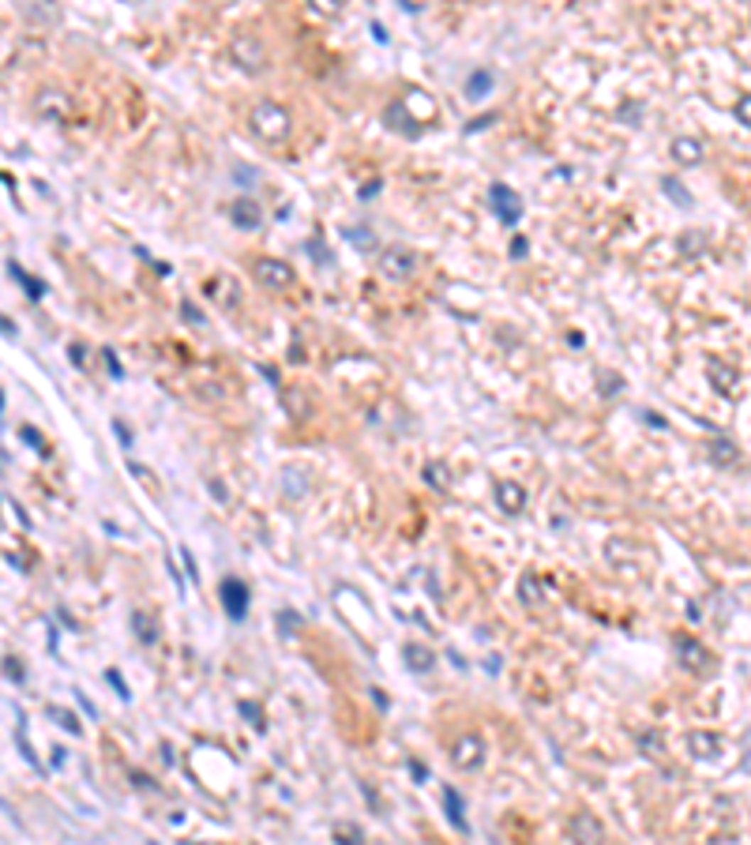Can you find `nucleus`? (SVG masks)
<instances>
[{
  "instance_id": "f257e3e1",
  "label": "nucleus",
  "mask_w": 751,
  "mask_h": 845,
  "mask_svg": "<svg viewBox=\"0 0 751 845\" xmlns=\"http://www.w3.org/2000/svg\"><path fill=\"white\" fill-rule=\"evenodd\" d=\"M252 128H256V136H263L267 143H279V139L289 136V113L282 109V105H274V102H256Z\"/></svg>"
},
{
  "instance_id": "f03ea898",
  "label": "nucleus",
  "mask_w": 751,
  "mask_h": 845,
  "mask_svg": "<svg viewBox=\"0 0 751 845\" xmlns=\"http://www.w3.org/2000/svg\"><path fill=\"white\" fill-rule=\"evenodd\" d=\"M414 267H417V256L406 244H391V248H384V256H379V271H384L391 282L410 279Z\"/></svg>"
},
{
  "instance_id": "7ed1b4c3",
  "label": "nucleus",
  "mask_w": 751,
  "mask_h": 845,
  "mask_svg": "<svg viewBox=\"0 0 751 845\" xmlns=\"http://www.w3.org/2000/svg\"><path fill=\"white\" fill-rule=\"evenodd\" d=\"M489 200H492V207H496V215H499L504 226H515V222L522 218V200H519L515 188H507V184H492Z\"/></svg>"
},
{
  "instance_id": "20e7f679",
  "label": "nucleus",
  "mask_w": 751,
  "mask_h": 845,
  "mask_svg": "<svg viewBox=\"0 0 751 845\" xmlns=\"http://www.w3.org/2000/svg\"><path fill=\"white\" fill-rule=\"evenodd\" d=\"M256 279L263 282V286H271V289H289L293 286V271H289V263H282V259H256Z\"/></svg>"
},
{
  "instance_id": "39448f33",
  "label": "nucleus",
  "mask_w": 751,
  "mask_h": 845,
  "mask_svg": "<svg viewBox=\"0 0 751 845\" xmlns=\"http://www.w3.org/2000/svg\"><path fill=\"white\" fill-rule=\"evenodd\" d=\"M222 609H226L233 620H244V613H248V586L241 583V578H226V583H222Z\"/></svg>"
},
{
  "instance_id": "423d86ee",
  "label": "nucleus",
  "mask_w": 751,
  "mask_h": 845,
  "mask_svg": "<svg viewBox=\"0 0 751 845\" xmlns=\"http://www.w3.org/2000/svg\"><path fill=\"white\" fill-rule=\"evenodd\" d=\"M229 53H233V60L241 64V68H248V72L263 64V45L256 42L252 34H237V38H233V45H229Z\"/></svg>"
},
{
  "instance_id": "0eeeda50",
  "label": "nucleus",
  "mask_w": 751,
  "mask_h": 845,
  "mask_svg": "<svg viewBox=\"0 0 751 845\" xmlns=\"http://www.w3.org/2000/svg\"><path fill=\"white\" fill-rule=\"evenodd\" d=\"M496 504L507 515H519L526 507V488L519 481H496Z\"/></svg>"
},
{
  "instance_id": "6e6552de",
  "label": "nucleus",
  "mask_w": 751,
  "mask_h": 845,
  "mask_svg": "<svg viewBox=\"0 0 751 845\" xmlns=\"http://www.w3.org/2000/svg\"><path fill=\"white\" fill-rule=\"evenodd\" d=\"M229 222H233L237 230H259V222H263L259 203H256V200H233V207H229Z\"/></svg>"
},
{
  "instance_id": "1a4fd4ad",
  "label": "nucleus",
  "mask_w": 751,
  "mask_h": 845,
  "mask_svg": "<svg viewBox=\"0 0 751 845\" xmlns=\"http://www.w3.org/2000/svg\"><path fill=\"white\" fill-rule=\"evenodd\" d=\"M676 650H680V657H684V665H688V669H695V672L710 669V654L695 639H676Z\"/></svg>"
},
{
  "instance_id": "9d476101",
  "label": "nucleus",
  "mask_w": 751,
  "mask_h": 845,
  "mask_svg": "<svg viewBox=\"0 0 751 845\" xmlns=\"http://www.w3.org/2000/svg\"><path fill=\"white\" fill-rule=\"evenodd\" d=\"M673 158L680 166H699L703 162V143L691 139V136H680V139H673Z\"/></svg>"
},
{
  "instance_id": "9b49d317",
  "label": "nucleus",
  "mask_w": 751,
  "mask_h": 845,
  "mask_svg": "<svg viewBox=\"0 0 751 845\" xmlns=\"http://www.w3.org/2000/svg\"><path fill=\"white\" fill-rule=\"evenodd\" d=\"M443 808H447V819H451V827L455 830H470V823H466V808H463V797H458V789H451V785H443Z\"/></svg>"
},
{
  "instance_id": "f8f14e48",
  "label": "nucleus",
  "mask_w": 751,
  "mask_h": 845,
  "mask_svg": "<svg viewBox=\"0 0 751 845\" xmlns=\"http://www.w3.org/2000/svg\"><path fill=\"white\" fill-rule=\"evenodd\" d=\"M688 744H691V751H695L699 759H714L718 751H721V741H718L714 733H691Z\"/></svg>"
},
{
  "instance_id": "ddd939ff",
  "label": "nucleus",
  "mask_w": 751,
  "mask_h": 845,
  "mask_svg": "<svg viewBox=\"0 0 751 845\" xmlns=\"http://www.w3.org/2000/svg\"><path fill=\"white\" fill-rule=\"evenodd\" d=\"M571 838L601 841V838H605V830H601V823L594 819V815H575V819H571Z\"/></svg>"
},
{
  "instance_id": "4468645a",
  "label": "nucleus",
  "mask_w": 751,
  "mask_h": 845,
  "mask_svg": "<svg viewBox=\"0 0 751 845\" xmlns=\"http://www.w3.org/2000/svg\"><path fill=\"white\" fill-rule=\"evenodd\" d=\"M384 117H387V124H391L394 131H406V136H421V128L410 124V113H402V102H391Z\"/></svg>"
},
{
  "instance_id": "2eb2a0df",
  "label": "nucleus",
  "mask_w": 751,
  "mask_h": 845,
  "mask_svg": "<svg viewBox=\"0 0 751 845\" xmlns=\"http://www.w3.org/2000/svg\"><path fill=\"white\" fill-rule=\"evenodd\" d=\"M455 763H458V767H477V763H481V744L473 741V736L458 741V748H455Z\"/></svg>"
},
{
  "instance_id": "dca6fc26",
  "label": "nucleus",
  "mask_w": 751,
  "mask_h": 845,
  "mask_svg": "<svg viewBox=\"0 0 751 845\" xmlns=\"http://www.w3.org/2000/svg\"><path fill=\"white\" fill-rule=\"evenodd\" d=\"M706 368H710V380L718 384L721 394H733V391H736V372H729V368L721 365V361H710Z\"/></svg>"
},
{
  "instance_id": "f3484780",
  "label": "nucleus",
  "mask_w": 751,
  "mask_h": 845,
  "mask_svg": "<svg viewBox=\"0 0 751 845\" xmlns=\"http://www.w3.org/2000/svg\"><path fill=\"white\" fill-rule=\"evenodd\" d=\"M8 274H11V279H16V282L26 289V297H31V301H38V297H42V282H34V279H31V274H26V271L19 267L16 259H8Z\"/></svg>"
},
{
  "instance_id": "a211bd4d",
  "label": "nucleus",
  "mask_w": 751,
  "mask_h": 845,
  "mask_svg": "<svg viewBox=\"0 0 751 845\" xmlns=\"http://www.w3.org/2000/svg\"><path fill=\"white\" fill-rule=\"evenodd\" d=\"M131 628L139 631V639L147 642V646H151V642H158V628H154V620H151L147 613H131Z\"/></svg>"
},
{
  "instance_id": "6ab92c4d",
  "label": "nucleus",
  "mask_w": 751,
  "mask_h": 845,
  "mask_svg": "<svg viewBox=\"0 0 751 845\" xmlns=\"http://www.w3.org/2000/svg\"><path fill=\"white\" fill-rule=\"evenodd\" d=\"M45 714H49L53 721H57L60 729H68V733H75V736L83 733V729H79V718L72 714V710H64V706H45Z\"/></svg>"
},
{
  "instance_id": "aec40b11",
  "label": "nucleus",
  "mask_w": 751,
  "mask_h": 845,
  "mask_svg": "<svg viewBox=\"0 0 751 845\" xmlns=\"http://www.w3.org/2000/svg\"><path fill=\"white\" fill-rule=\"evenodd\" d=\"M489 90H492V75H489V72H473V75H470V83H466V95H470V98H485Z\"/></svg>"
},
{
  "instance_id": "412c9836",
  "label": "nucleus",
  "mask_w": 751,
  "mask_h": 845,
  "mask_svg": "<svg viewBox=\"0 0 751 845\" xmlns=\"http://www.w3.org/2000/svg\"><path fill=\"white\" fill-rule=\"evenodd\" d=\"M661 188H665V195H669V200H676L680 207H691V203H695V200H691V192L684 188V184H676L673 177H665V181H661Z\"/></svg>"
},
{
  "instance_id": "4be33fe9",
  "label": "nucleus",
  "mask_w": 751,
  "mask_h": 845,
  "mask_svg": "<svg viewBox=\"0 0 751 845\" xmlns=\"http://www.w3.org/2000/svg\"><path fill=\"white\" fill-rule=\"evenodd\" d=\"M406 657H410V669H417V672H425L428 665H432V654L425 650V646H406Z\"/></svg>"
},
{
  "instance_id": "5701e85b",
  "label": "nucleus",
  "mask_w": 751,
  "mask_h": 845,
  "mask_svg": "<svg viewBox=\"0 0 751 845\" xmlns=\"http://www.w3.org/2000/svg\"><path fill=\"white\" fill-rule=\"evenodd\" d=\"M425 481L432 488H447V470L443 466H425Z\"/></svg>"
},
{
  "instance_id": "b1692460",
  "label": "nucleus",
  "mask_w": 751,
  "mask_h": 845,
  "mask_svg": "<svg viewBox=\"0 0 751 845\" xmlns=\"http://www.w3.org/2000/svg\"><path fill=\"white\" fill-rule=\"evenodd\" d=\"M315 11H323V16H338L342 8H346V0H312Z\"/></svg>"
},
{
  "instance_id": "393cba45",
  "label": "nucleus",
  "mask_w": 751,
  "mask_h": 845,
  "mask_svg": "<svg viewBox=\"0 0 751 845\" xmlns=\"http://www.w3.org/2000/svg\"><path fill=\"white\" fill-rule=\"evenodd\" d=\"M105 680H109V684H113V688H117V695H121V699H131V691H128V684L121 680V672H117V669H105Z\"/></svg>"
},
{
  "instance_id": "a878e982",
  "label": "nucleus",
  "mask_w": 751,
  "mask_h": 845,
  "mask_svg": "<svg viewBox=\"0 0 751 845\" xmlns=\"http://www.w3.org/2000/svg\"><path fill=\"white\" fill-rule=\"evenodd\" d=\"M233 177H237V184H241V188H248V184H256V169H248V166H233Z\"/></svg>"
},
{
  "instance_id": "bb28decb",
  "label": "nucleus",
  "mask_w": 751,
  "mask_h": 845,
  "mask_svg": "<svg viewBox=\"0 0 751 845\" xmlns=\"http://www.w3.org/2000/svg\"><path fill=\"white\" fill-rule=\"evenodd\" d=\"M736 121L751 128V95H744L740 102H736Z\"/></svg>"
},
{
  "instance_id": "cd10ccee",
  "label": "nucleus",
  "mask_w": 751,
  "mask_h": 845,
  "mask_svg": "<svg viewBox=\"0 0 751 845\" xmlns=\"http://www.w3.org/2000/svg\"><path fill=\"white\" fill-rule=\"evenodd\" d=\"M19 436H23V440L31 443V447H38V451H42V455H49V451H45V440H42V436H38L34 429H26V425H23V429H19Z\"/></svg>"
},
{
  "instance_id": "c85d7f7f",
  "label": "nucleus",
  "mask_w": 751,
  "mask_h": 845,
  "mask_svg": "<svg viewBox=\"0 0 751 845\" xmlns=\"http://www.w3.org/2000/svg\"><path fill=\"white\" fill-rule=\"evenodd\" d=\"M4 672H8V680H16V684L23 680V665L16 662V657H4Z\"/></svg>"
},
{
  "instance_id": "c756f323",
  "label": "nucleus",
  "mask_w": 751,
  "mask_h": 845,
  "mask_svg": "<svg viewBox=\"0 0 751 845\" xmlns=\"http://www.w3.org/2000/svg\"><path fill=\"white\" fill-rule=\"evenodd\" d=\"M308 256H312V259H320V263H331V252H327L320 241H308Z\"/></svg>"
},
{
  "instance_id": "7c9ffc66",
  "label": "nucleus",
  "mask_w": 751,
  "mask_h": 845,
  "mask_svg": "<svg viewBox=\"0 0 751 845\" xmlns=\"http://www.w3.org/2000/svg\"><path fill=\"white\" fill-rule=\"evenodd\" d=\"M736 455H733V447L725 443V440H718V447H714V462H733Z\"/></svg>"
},
{
  "instance_id": "2f4dec72",
  "label": "nucleus",
  "mask_w": 751,
  "mask_h": 845,
  "mask_svg": "<svg viewBox=\"0 0 751 845\" xmlns=\"http://www.w3.org/2000/svg\"><path fill=\"white\" fill-rule=\"evenodd\" d=\"M279 624L289 628V635H297L293 628H301V616H297V613H279Z\"/></svg>"
},
{
  "instance_id": "473e14b6",
  "label": "nucleus",
  "mask_w": 751,
  "mask_h": 845,
  "mask_svg": "<svg viewBox=\"0 0 751 845\" xmlns=\"http://www.w3.org/2000/svg\"><path fill=\"white\" fill-rule=\"evenodd\" d=\"M526 252H530V244H526V237H515V244H511V259H522Z\"/></svg>"
},
{
  "instance_id": "72a5a7b5",
  "label": "nucleus",
  "mask_w": 751,
  "mask_h": 845,
  "mask_svg": "<svg viewBox=\"0 0 751 845\" xmlns=\"http://www.w3.org/2000/svg\"><path fill=\"white\" fill-rule=\"evenodd\" d=\"M180 312H184V320H188V323H195V327H203V316H200V312H195L192 305H180Z\"/></svg>"
},
{
  "instance_id": "f704fd0d",
  "label": "nucleus",
  "mask_w": 751,
  "mask_h": 845,
  "mask_svg": "<svg viewBox=\"0 0 751 845\" xmlns=\"http://www.w3.org/2000/svg\"><path fill=\"white\" fill-rule=\"evenodd\" d=\"M241 714H244V718H252V725H256V729H263V721H259V710H252L248 703H241Z\"/></svg>"
},
{
  "instance_id": "c9c22d12",
  "label": "nucleus",
  "mask_w": 751,
  "mask_h": 845,
  "mask_svg": "<svg viewBox=\"0 0 751 845\" xmlns=\"http://www.w3.org/2000/svg\"><path fill=\"white\" fill-rule=\"evenodd\" d=\"M105 361H109V372H113L117 380H121V376H124V368H121V365H117V357H113V350H105Z\"/></svg>"
},
{
  "instance_id": "e433bc0d",
  "label": "nucleus",
  "mask_w": 751,
  "mask_h": 845,
  "mask_svg": "<svg viewBox=\"0 0 751 845\" xmlns=\"http://www.w3.org/2000/svg\"><path fill=\"white\" fill-rule=\"evenodd\" d=\"M522 598H534V601H537V583H534V578H522Z\"/></svg>"
},
{
  "instance_id": "4c0bfd02",
  "label": "nucleus",
  "mask_w": 751,
  "mask_h": 845,
  "mask_svg": "<svg viewBox=\"0 0 751 845\" xmlns=\"http://www.w3.org/2000/svg\"><path fill=\"white\" fill-rule=\"evenodd\" d=\"M492 121H496V117H492V113H485V117H477V121H473V124H470L466 131H477V128H489Z\"/></svg>"
},
{
  "instance_id": "58836bf2",
  "label": "nucleus",
  "mask_w": 751,
  "mask_h": 845,
  "mask_svg": "<svg viewBox=\"0 0 751 845\" xmlns=\"http://www.w3.org/2000/svg\"><path fill=\"white\" fill-rule=\"evenodd\" d=\"M113 429H117V436H121V443L131 447V436H128V429H124V421H113Z\"/></svg>"
},
{
  "instance_id": "ea45409f",
  "label": "nucleus",
  "mask_w": 751,
  "mask_h": 845,
  "mask_svg": "<svg viewBox=\"0 0 751 845\" xmlns=\"http://www.w3.org/2000/svg\"><path fill=\"white\" fill-rule=\"evenodd\" d=\"M372 38H376V42H384V45H387V31H384L379 23H372Z\"/></svg>"
},
{
  "instance_id": "a19ab883",
  "label": "nucleus",
  "mask_w": 751,
  "mask_h": 845,
  "mask_svg": "<svg viewBox=\"0 0 751 845\" xmlns=\"http://www.w3.org/2000/svg\"><path fill=\"white\" fill-rule=\"evenodd\" d=\"M75 699H79V703H83V706H87V714H90V718H94V706H90V699H87L83 691H75Z\"/></svg>"
}]
</instances>
